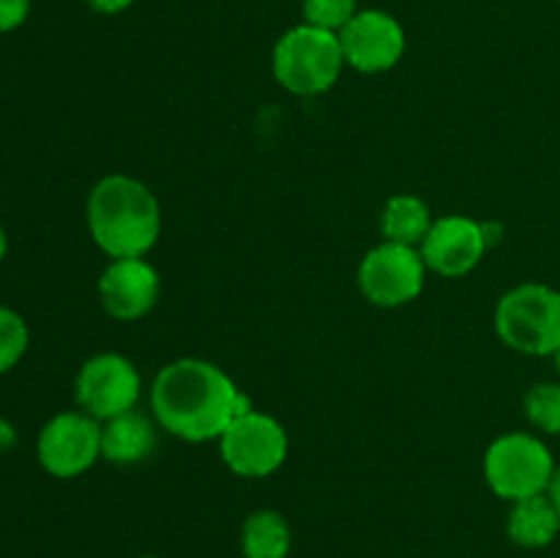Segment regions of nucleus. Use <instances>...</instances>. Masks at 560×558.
Instances as JSON below:
<instances>
[{
	"mask_svg": "<svg viewBox=\"0 0 560 558\" xmlns=\"http://www.w3.org/2000/svg\"><path fill=\"white\" fill-rule=\"evenodd\" d=\"M91 239L107 257H145L162 233V206L151 186L113 173L96 181L85 202Z\"/></svg>",
	"mask_w": 560,
	"mask_h": 558,
	"instance_id": "f03ea898",
	"label": "nucleus"
},
{
	"mask_svg": "<svg viewBox=\"0 0 560 558\" xmlns=\"http://www.w3.org/2000/svg\"><path fill=\"white\" fill-rule=\"evenodd\" d=\"M345 66L361 74H381L402 60L408 38L394 14L383 9H359L353 20L337 33Z\"/></svg>",
	"mask_w": 560,
	"mask_h": 558,
	"instance_id": "9d476101",
	"label": "nucleus"
},
{
	"mask_svg": "<svg viewBox=\"0 0 560 558\" xmlns=\"http://www.w3.org/2000/svg\"><path fill=\"white\" fill-rule=\"evenodd\" d=\"M427 263L419 246H405L383 241L366 252L359 263V290L372 306L397 310L421 295L427 282Z\"/></svg>",
	"mask_w": 560,
	"mask_h": 558,
	"instance_id": "0eeeda50",
	"label": "nucleus"
},
{
	"mask_svg": "<svg viewBox=\"0 0 560 558\" xmlns=\"http://www.w3.org/2000/svg\"><path fill=\"white\" fill-rule=\"evenodd\" d=\"M5 252H9V235H5L3 224H0V260L5 257Z\"/></svg>",
	"mask_w": 560,
	"mask_h": 558,
	"instance_id": "b1692460",
	"label": "nucleus"
},
{
	"mask_svg": "<svg viewBox=\"0 0 560 558\" xmlns=\"http://www.w3.org/2000/svg\"><path fill=\"white\" fill-rule=\"evenodd\" d=\"M547 496L552 498V503H556V509L560 514V468L556 470V476H552V485H550V490H547Z\"/></svg>",
	"mask_w": 560,
	"mask_h": 558,
	"instance_id": "5701e85b",
	"label": "nucleus"
},
{
	"mask_svg": "<svg viewBox=\"0 0 560 558\" xmlns=\"http://www.w3.org/2000/svg\"><path fill=\"white\" fill-rule=\"evenodd\" d=\"M156 419L140 410H126L102 421V457L113 465H137L156 452Z\"/></svg>",
	"mask_w": 560,
	"mask_h": 558,
	"instance_id": "ddd939ff",
	"label": "nucleus"
},
{
	"mask_svg": "<svg viewBox=\"0 0 560 558\" xmlns=\"http://www.w3.org/2000/svg\"><path fill=\"white\" fill-rule=\"evenodd\" d=\"M427 268L446 279L465 277L474 271L490 252L485 224L465 213H446L432 222L430 233L419 246Z\"/></svg>",
	"mask_w": 560,
	"mask_h": 558,
	"instance_id": "9b49d317",
	"label": "nucleus"
},
{
	"mask_svg": "<svg viewBox=\"0 0 560 558\" xmlns=\"http://www.w3.org/2000/svg\"><path fill=\"white\" fill-rule=\"evenodd\" d=\"M142 394V377L137 367L120 353L91 356L80 367L74 381V397L80 410L98 421L135 410Z\"/></svg>",
	"mask_w": 560,
	"mask_h": 558,
	"instance_id": "1a4fd4ad",
	"label": "nucleus"
},
{
	"mask_svg": "<svg viewBox=\"0 0 560 558\" xmlns=\"http://www.w3.org/2000/svg\"><path fill=\"white\" fill-rule=\"evenodd\" d=\"M31 345V328L25 317L11 306L0 304V375L14 370Z\"/></svg>",
	"mask_w": 560,
	"mask_h": 558,
	"instance_id": "a211bd4d",
	"label": "nucleus"
},
{
	"mask_svg": "<svg viewBox=\"0 0 560 558\" xmlns=\"http://www.w3.org/2000/svg\"><path fill=\"white\" fill-rule=\"evenodd\" d=\"M552 361H556V372H558V381H560V348L552 353Z\"/></svg>",
	"mask_w": 560,
	"mask_h": 558,
	"instance_id": "393cba45",
	"label": "nucleus"
},
{
	"mask_svg": "<svg viewBox=\"0 0 560 558\" xmlns=\"http://www.w3.org/2000/svg\"><path fill=\"white\" fill-rule=\"evenodd\" d=\"M16 427L11 425L9 419H3V416H0V454H5L9 452V449H14L16 446Z\"/></svg>",
	"mask_w": 560,
	"mask_h": 558,
	"instance_id": "4be33fe9",
	"label": "nucleus"
},
{
	"mask_svg": "<svg viewBox=\"0 0 560 558\" xmlns=\"http://www.w3.org/2000/svg\"><path fill=\"white\" fill-rule=\"evenodd\" d=\"M288 430L271 414L249 408L219 435V454L235 476L266 479L288 460Z\"/></svg>",
	"mask_w": 560,
	"mask_h": 558,
	"instance_id": "423d86ee",
	"label": "nucleus"
},
{
	"mask_svg": "<svg viewBox=\"0 0 560 558\" xmlns=\"http://www.w3.org/2000/svg\"><path fill=\"white\" fill-rule=\"evenodd\" d=\"M85 5L91 11H96V14H120V11L131 9L135 5V0H85Z\"/></svg>",
	"mask_w": 560,
	"mask_h": 558,
	"instance_id": "412c9836",
	"label": "nucleus"
},
{
	"mask_svg": "<svg viewBox=\"0 0 560 558\" xmlns=\"http://www.w3.org/2000/svg\"><path fill=\"white\" fill-rule=\"evenodd\" d=\"M495 334L523 356H552L560 348V290L545 282H523L495 304Z\"/></svg>",
	"mask_w": 560,
	"mask_h": 558,
	"instance_id": "20e7f679",
	"label": "nucleus"
},
{
	"mask_svg": "<svg viewBox=\"0 0 560 558\" xmlns=\"http://www.w3.org/2000/svg\"><path fill=\"white\" fill-rule=\"evenodd\" d=\"M342 44L334 31L301 22L273 44V80L293 96H320L331 91L342 77Z\"/></svg>",
	"mask_w": 560,
	"mask_h": 558,
	"instance_id": "7ed1b4c3",
	"label": "nucleus"
},
{
	"mask_svg": "<svg viewBox=\"0 0 560 558\" xmlns=\"http://www.w3.org/2000/svg\"><path fill=\"white\" fill-rule=\"evenodd\" d=\"M525 419L545 435H560V381H541L525 392Z\"/></svg>",
	"mask_w": 560,
	"mask_h": 558,
	"instance_id": "f3484780",
	"label": "nucleus"
},
{
	"mask_svg": "<svg viewBox=\"0 0 560 558\" xmlns=\"http://www.w3.org/2000/svg\"><path fill=\"white\" fill-rule=\"evenodd\" d=\"M31 16V0H0V33H11Z\"/></svg>",
	"mask_w": 560,
	"mask_h": 558,
	"instance_id": "aec40b11",
	"label": "nucleus"
},
{
	"mask_svg": "<svg viewBox=\"0 0 560 558\" xmlns=\"http://www.w3.org/2000/svg\"><path fill=\"white\" fill-rule=\"evenodd\" d=\"M560 534V514L547 492L514 501L506 518V536L525 550H541Z\"/></svg>",
	"mask_w": 560,
	"mask_h": 558,
	"instance_id": "4468645a",
	"label": "nucleus"
},
{
	"mask_svg": "<svg viewBox=\"0 0 560 558\" xmlns=\"http://www.w3.org/2000/svg\"><path fill=\"white\" fill-rule=\"evenodd\" d=\"M556 470L550 446L530 432H506L485 452L487 485L509 503L550 490Z\"/></svg>",
	"mask_w": 560,
	"mask_h": 558,
	"instance_id": "39448f33",
	"label": "nucleus"
},
{
	"mask_svg": "<svg viewBox=\"0 0 560 558\" xmlns=\"http://www.w3.org/2000/svg\"><path fill=\"white\" fill-rule=\"evenodd\" d=\"M290 547H293V531L288 518L277 509H255L241 525L244 558H288Z\"/></svg>",
	"mask_w": 560,
	"mask_h": 558,
	"instance_id": "2eb2a0df",
	"label": "nucleus"
},
{
	"mask_svg": "<svg viewBox=\"0 0 560 558\" xmlns=\"http://www.w3.org/2000/svg\"><path fill=\"white\" fill-rule=\"evenodd\" d=\"M36 457L55 479H77L102 457V421L85 410H60L38 432Z\"/></svg>",
	"mask_w": 560,
	"mask_h": 558,
	"instance_id": "6e6552de",
	"label": "nucleus"
},
{
	"mask_svg": "<svg viewBox=\"0 0 560 558\" xmlns=\"http://www.w3.org/2000/svg\"><path fill=\"white\" fill-rule=\"evenodd\" d=\"M96 293L109 317L140 321L159 301V271L145 257H118L102 271Z\"/></svg>",
	"mask_w": 560,
	"mask_h": 558,
	"instance_id": "f8f14e48",
	"label": "nucleus"
},
{
	"mask_svg": "<svg viewBox=\"0 0 560 558\" xmlns=\"http://www.w3.org/2000/svg\"><path fill=\"white\" fill-rule=\"evenodd\" d=\"M252 403L233 377L206 359H175L156 372L151 414L156 425L186 443L219 441L235 416Z\"/></svg>",
	"mask_w": 560,
	"mask_h": 558,
	"instance_id": "f257e3e1",
	"label": "nucleus"
},
{
	"mask_svg": "<svg viewBox=\"0 0 560 558\" xmlns=\"http://www.w3.org/2000/svg\"><path fill=\"white\" fill-rule=\"evenodd\" d=\"M432 211L421 197L416 195H394L388 197L381 211V233L383 241L405 246H421L432 228Z\"/></svg>",
	"mask_w": 560,
	"mask_h": 558,
	"instance_id": "dca6fc26",
	"label": "nucleus"
},
{
	"mask_svg": "<svg viewBox=\"0 0 560 558\" xmlns=\"http://www.w3.org/2000/svg\"><path fill=\"white\" fill-rule=\"evenodd\" d=\"M359 11V0H304L301 14L306 25L339 33Z\"/></svg>",
	"mask_w": 560,
	"mask_h": 558,
	"instance_id": "6ab92c4d",
	"label": "nucleus"
}]
</instances>
